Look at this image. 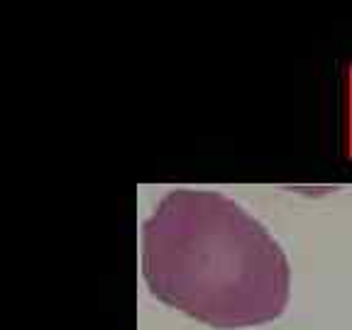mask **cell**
<instances>
[{
	"mask_svg": "<svg viewBox=\"0 0 352 330\" xmlns=\"http://www.w3.org/2000/svg\"><path fill=\"white\" fill-rule=\"evenodd\" d=\"M142 276L152 296L230 330L284 314L292 270L281 245L232 198L176 188L142 226Z\"/></svg>",
	"mask_w": 352,
	"mask_h": 330,
	"instance_id": "1",
	"label": "cell"
}]
</instances>
